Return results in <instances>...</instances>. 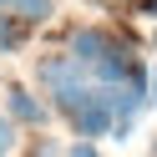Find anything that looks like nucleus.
I'll return each mask as SVG.
<instances>
[{"label":"nucleus","mask_w":157,"mask_h":157,"mask_svg":"<svg viewBox=\"0 0 157 157\" xmlns=\"http://www.w3.org/2000/svg\"><path fill=\"white\" fill-rule=\"evenodd\" d=\"M112 46H117V36H112V31H101V25H76V31L66 36V56H71L81 71H91V66L101 61Z\"/></svg>","instance_id":"nucleus-1"},{"label":"nucleus","mask_w":157,"mask_h":157,"mask_svg":"<svg viewBox=\"0 0 157 157\" xmlns=\"http://www.w3.org/2000/svg\"><path fill=\"white\" fill-rule=\"evenodd\" d=\"M5 117H10L15 127H46L56 112H51V101H41V96L31 91V86L10 81V86H5Z\"/></svg>","instance_id":"nucleus-2"},{"label":"nucleus","mask_w":157,"mask_h":157,"mask_svg":"<svg viewBox=\"0 0 157 157\" xmlns=\"http://www.w3.org/2000/svg\"><path fill=\"white\" fill-rule=\"evenodd\" d=\"M36 81H41V91H56V86L86 81V71H81L66 51H46V56H36Z\"/></svg>","instance_id":"nucleus-3"},{"label":"nucleus","mask_w":157,"mask_h":157,"mask_svg":"<svg viewBox=\"0 0 157 157\" xmlns=\"http://www.w3.org/2000/svg\"><path fill=\"white\" fill-rule=\"evenodd\" d=\"M66 127H71V137H91V142L112 132V112L101 106V91H96L91 101H81V106H76V112L66 117Z\"/></svg>","instance_id":"nucleus-4"},{"label":"nucleus","mask_w":157,"mask_h":157,"mask_svg":"<svg viewBox=\"0 0 157 157\" xmlns=\"http://www.w3.org/2000/svg\"><path fill=\"white\" fill-rule=\"evenodd\" d=\"M5 10H10L21 25H46V21L56 15V0H10Z\"/></svg>","instance_id":"nucleus-5"},{"label":"nucleus","mask_w":157,"mask_h":157,"mask_svg":"<svg viewBox=\"0 0 157 157\" xmlns=\"http://www.w3.org/2000/svg\"><path fill=\"white\" fill-rule=\"evenodd\" d=\"M25 46V25L15 21L10 10H0V56H10V51H21Z\"/></svg>","instance_id":"nucleus-6"},{"label":"nucleus","mask_w":157,"mask_h":157,"mask_svg":"<svg viewBox=\"0 0 157 157\" xmlns=\"http://www.w3.org/2000/svg\"><path fill=\"white\" fill-rule=\"evenodd\" d=\"M15 147H21V127H15V122H10V117L0 112V157H10V152H15Z\"/></svg>","instance_id":"nucleus-7"},{"label":"nucleus","mask_w":157,"mask_h":157,"mask_svg":"<svg viewBox=\"0 0 157 157\" xmlns=\"http://www.w3.org/2000/svg\"><path fill=\"white\" fill-rule=\"evenodd\" d=\"M66 157H101V152H96V142H91V137H71Z\"/></svg>","instance_id":"nucleus-8"},{"label":"nucleus","mask_w":157,"mask_h":157,"mask_svg":"<svg viewBox=\"0 0 157 157\" xmlns=\"http://www.w3.org/2000/svg\"><path fill=\"white\" fill-rule=\"evenodd\" d=\"M31 157H61V147L46 142V137H36V152H31Z\"/></svg>","instance_id":"nucleus-9"},{"label":"nucleus","mask_w":157,"mask_h":157,"mask_svg":"<svg viewBox=\"0 0 157 157\" xmlns=\"http://www.w3.org/2000/svg\"><path fill=\"white\" fill-rule=\"evenodd\" d=\"M147 106H157V71L147 66Z\"/></svg>","instance_id":"nucleus-10"},{"label":"nucleus","mask_w":157,"mask_h":157,"mask_svg":"<svg viewBox=\"0 0 157 157\" xmlns=\"http://www.w3.org/2000/svg\"><path fill=\"white\" fill-rule=\"evenodd\" d=\"M147 15H152V21H157V0H147Z\"/></svg>","instance_id":"nucleus-11"},{"label":"nucleus","mask_w":157,"mask_h":157,"mask_svg":"<svg viewBox=\"0 0 157 157\" xmlns=\"http://www.w3.org/2000/svg\"><path fill=\"white\" fill-rule=\"evenodd\" d=\"M152 157H157V137H152Z\"/></svg>","instance_id":"nucleus-12"},{"label":"nucleus","mask_w":157,"mask_h":157,"mask_svg":"<svg viewBox=\"0 0 157 157\" xmlns=\"http://www.w3.org/2000/svg\"><path fill=\"white\" fill-rule=\"evenodd\" d=\"M5 5H10V0H0V10H5Z\"/></svg>","instance_id":"nucleus-13"}]
</instances>
